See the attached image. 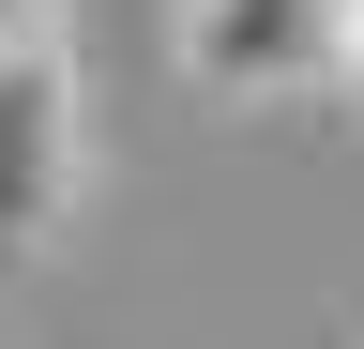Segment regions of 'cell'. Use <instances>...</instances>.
Returning a JSON list of instances; mask_svg holds the SVG:
<instances>
[{
    "label": "cell",
    "mask_w": 364,
    "mask_h": 349,
    "mask_svg": "<svg viewBox=\"0 0 364 349\" xmlns=\"http://www.w3.org/2000/svg\"><path fill=\"white\" fill-rule=\"evenodd\" d=\"M167 46L213 107H304L334 92V0H182Z\"/></svg>",
    "instance_id": "2"
},
{
    "label": "cell",
    "mask_w": 364,
    "mask_h": 349,
    "mask_svg": "<svg viewBox=\"0 0 364 349\" xmlns=\"http://www.w3.org/2000/svg\"><path fill=\"white\" fill-rule=\"evenodd\" d=\"M31 31H61V0H0V46H31Z\"/></svg>",
    "instance_id": "4"
},
{
    "label": "cell",
    "mask_w": 364,
    "mask_h": 349,
    "mask_svg": "<svg viewBox=\"0 0 364 349\" xmlns=\"http://www.w3.org/2000/svg\"><path fill=\"white\" fill-rule=\"evenodd\" d=\"M76 183H91V92L61 31H31L0 46V274L76 228Z\"/></svg>",
    "instance_id": "1"
},
{
    "label": "cell",
    "mask_w": 364,
    "mask_h": 349,
    "mask_svg": "<svg viewBox=\"0 0 364 349\" xmlns=\"http://www.w3.org/2000/svg\"><path fill=\"white\" fill-rule=\"evenodd\" d=\"M334 107L364 122V0H334Z\"/></svg>",
    "instance_id": "3"
}]
</instances>
